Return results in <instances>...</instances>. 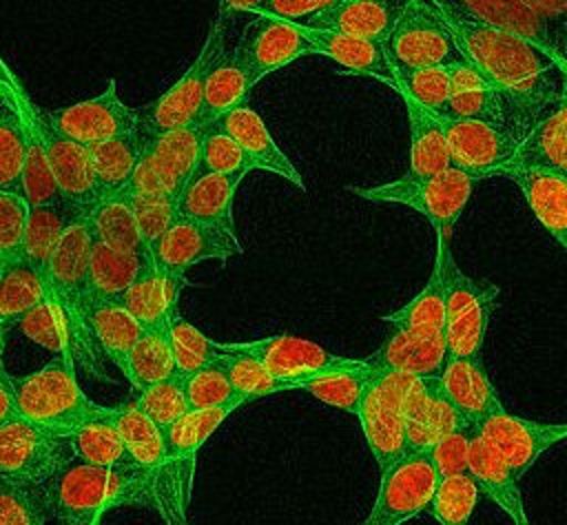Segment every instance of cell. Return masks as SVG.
<instances>
[{
  "label": "cell",
  "mask_w": 567,
  "mask_h": 525,
  "mask_svg": "<svg viewBox=\"0 0 567 525\" xmlns=\"http://www.w3.org/2000/svg\"><path fill=\"white\" fill-rule=\"evenodd\" d=\"M465 62H470L505 104L507 128L525 133L558 102L563 71L536 47L496 31L452 0H432Z\"/></svg>",
  "instance_id": "6da1fadb"
},
{
  "label": "cell",
  "mask_w": 567,
  "mask_h": 525,
  "mask_svg": "<svg viewBox=\"0 0 567 525\" xmlns=\"http://www.w3.org/2000/svg\"><path fill=\"white\" fill-rule=\"evenodd\" d=\"M91 250V230L89 222L80 219L73 224L60 244L55 246L47 272V303L60 326V332L66 341L69 357L73 363L82 366L89 377L100 381H113L100 363V352L89 330V281H86V261Z\"/></svg>",
  "instance_id": "7a4b0ae2"
},
{
  "label": "cell",
  "mask_w": 567,
  "mask_h": 525,
  "mask_svg": "<svg viewBox=\"0 0 567 525\" xmlns=\"http://www.w3.org/2000/svg\"><path fill=\"white\" fill-rule=\"evenodd\" d=\"M44 490L47 512L60 525H89L120 505H155L151 474L102 470L78 459L47 483Z\"/></svg>",
  "instance_id": "3957f363"
},
{
  "label": "cell",
  "mask_w": 567,
  "mask_h": 525,
  "mask_svg": "<svg viewBox=\"0 0 567 525\" xmlns=\"http://www.w3.org/2000/svg\"><path fill=\"white\" fill-rule=\"evenodd\" d=\"M16 414L69 436L80 425L111 419L115 408L91 401L75 379V366L53 357L40 370L16 379Z\"/></svg>",
  "instance_id": "277c9868"
},
{
  "label": "cell",
  "mask_w": 567,
  "mask_h": 525,
  "mask_svg": "<svg viewBox=\"0 0 567 525\" xmlns=\"http://www.w3.org/2000/svg\"><path fill=\"white\" fill-rule=\"evenodd\" d=\"M445 281V321L443 339L447 357H481L492 310L498 299V286L487 279L465 275L447 246V239L436 237V257Z\"/></svg>",
  "instance_id": "5b68a950"
},
{
  "label": "cell",
  "mask_w": 567,
  "mask_h": 525,
  "mask_svg": "<svg viewBox=\"0 0 567 525\" xmlns=\"http://www.w3.org/2000/svg\"><path fill=\"white\" fill-rule=\"evenodd\" d=\"M478 179L461 168H445L436 175L416 177V175H401L399 179L377 184V186H348L354 195L370 199V202H390L408 206L427 217L436 237L447 239L472 197L474 184Z\"/></svg>",
  "instance_id": "8992f818"
},
{
  "label": "cell",
  "mask_w": 567,
  "mask_h": 525,
  "mask_svg": "<svg viewBox=\"0 0 567 525\" xmlns=\"http://www.w3.org/2000/svg\"><path fill=\"white\" fill-rule=\"evenodd\" d=\"M75 461L62 432L13 416L0 425V481L18 487H44Z\"/></svg>",
  "instance_id": "52a82bcc"
},
{
  "label": "cell",
  "mask_w": 567,
  "mask_h": 525,
  "mask_svg": "<svg viewBox=\"0 0 567 525\" xmlns=\"http://www.w3.org/2000/svg\"><path fill=\"white\" fill-rule=\"evenodd\" d=\"M224 55H226V11L219 9L208 27L206 40L197 58L193 60V64L182 73V78L168 91H164L151 104L137 109L140 128L144 131V135L155 137L168 131L193 126L202 109L206 80Z\"/></svg>",
  "instance_id": "ba28073f"
},
{
  "label": "cell",
  "mask_w": 567,
  "mask_h": 525,
  "mask_svg": "<svg viewBox=\"0 0 567 525\" xmlns=\"http://www.w3.org/2000/svg\"><path fill=\"white\" fill-rule=\"evenodd\" d=\"M390 64L396 69L450 66L463 55L452 31L432 0H405L403 9L383 42Z\"/></svg>",
  "instance_id": "9c48e42d"
},
{
  "label": "cell",
  "mask_w": 567,
  "mask_h": 525,
  "mask_svg": "<svg viewBox=\"0 0 567 525\" xmlns=\"http://www.w3.org/2000/svg\"><path fill=\"white\" fill-rule=\"evenodd\" d=\"M414 377L370 372L359 401L357 419L368 450L379 470H388L405 454V416L403 403Z\"/></svg>",
  "instance_id": "30bf717a"
},
{
  "label": "cell",
  "mask_w": 567,
  "mask_h": 525,
  "mask_svg": "<svg viewBox=\"0 0 567 525\" xmlns=\"http://www.w3.org/2000/svg\"><path fill=\"white\" fill-rule=\"evenodd\" d=\"M219 350L226 352H241L252 357L261 363L275 379L284 381L286 390H297L301 381L343 372L363 366V359H350L328 352L323 346L292 337V334H272L255 341H239V343H217Z\"/></svg>",
  "instance_id": "8fae6325"
},
{
  "label": "cell",
  "mask_w": 567,
  "mask_h": 525,
  "mask_svg": "<svg viewBox=\"0 0 567 525\" xmlns=\"http://www.w3.org/2000/svg\"><path fill=\"white\" fill-rule=\"evenodd\" d=\"M439 472L427 452L403 454L381 472L374 503L361 525H403L423 514L439 487Z\"/></svg>",
  "instance_id": "7c38bea8"
},
{
  "label": "cell",
  "mask_w": 567,
  "mask_h": 525,
  "mask_svg": "<svg viewBox=\"0 0 567 525\" xmlns=\"http://www.w3.org/2000/svg\"><path fill=\"white\" fill-rule=\"evenodd\" d=\"M434 117L443 131L450 164L454 168H461L476 179H485L496 177L498 171L514 159L520 140L507 126L436 113Z\"/></svg>",
  "instance_id": "4fadbf2b"
},
{
  "label": "cell",
  "mask_w": 567,
  "mask_h": 525,
  "mask_svg": "<svg viewBox=\"0 0 567 525\" xmlns=\"http://www.w3.org/2000/svg\"><path fill=\"white\" fill-rule=\"evenodd\" d=\"M481 439L496 450L509 465L514 476H523L554 443L567 439V423H545L512 414L503 408L494 410L476 425Z\"/></svg>",
  "instance_id": "5bb4252c"
},
{
  "label": "cell",
  "mask_w": 567,
  "mask_h": 525,
  "mask_svg": "<svg viewBox=\"0 0 567 525\" xmlns=\"http://www.w3.org/2000/svg\"><path fill=\"white\" fill-rule=\"evenodd\" d=\"M47 111L64 137L86 148L140 128V113L120 100L115 80H109L106 89L95 97Z\"/></svg>",
  "instance_id": "9a60e30c"
},
{
  "label": "cell",
  "mask_w": 567,
  "mask_h": 525,
  "mask_svg": "<svg viewBox=\"0 0 567 525\" xmlns=\"http://www.w3.org/2000/svg\"><path fill=\"white\" fill-rule=\"evenodd\" d=\"M148 255L164 272L186 279V270L199 261H226L228 257L241 255V244L215 226L177 215Z\"/></svg>",
  "instance_id": "2e32d148"
},
{
  "label": "cell",
  "mask_w": 567,
  "mask_h": 525,
  "mask_svg": "<svg viewBox=\"0 0 567 525\" xmlns=\"http://www.w3.org/2000/svg\"><path fill=\"white\" fill-rule=\"evenodd\" d=\"M403 416H405V454L430 452L439 439L456 430H474L461 419V414L445 399L436 377L412 379L410 390L405 394V403H403Z\"/></svg>",
  "instance_id": "e0dca14e"
},
{
  "label": "cell",
  "mask_w": 567,
  "mask_h": 525,
  "mask_svg": "<svg viewBox=\"0 0 567 525\" xmlns=\"http://www.w3.org/2000/svg\"><path fill=\"white\" fill-rule=\"evenodd\" d=\"M235 49L239 51L252 84L297 58L312 53L310 44L292 22L268 16H257V20L246 24Z\"/></svg>",
  "instance_id": "ac0fdd59"
},
{
  "label": "cell",
  "mask_w": 567,
  "mask_h": 525,
  "mask_svg": "<svg viewBox=\"0 0 567 525\" xmlns=\"http://www.w3.org/2000/svg\"><path fill=\"white\" fill-rule=\"evenodd\" d=\"M447 361L443 332L394 330L372 354L363 359L370 372L408 374L414 379L439 377Z\"/></svg>",
  "instance_id": "d6986e66"
},
{
  "label": "cell",
  "mask_w": 567,
  "mask_h": 525,
  "mask_svg": "<svg viewBox=\"0 0 567 525\" xmlns=\"http://www.w3.org/2000/svg\"><path fill=\"white\" fill-rule=\"evenodd\" d=\"M237 408L241 405L230 403V405L210 408V410H190L182 419H177L173 425L162 430L164 443H166L168 472L186 507L190 501V487H193L195 461H197L199 447Z\"/></svg>",
  "instance_id": "ffe728a7"
},
{
  "label": "cell",
  "mask_w": 567,
  "mask_h": 525,
  "mask_svg": "<svg viewBox=\"0 0 567 525\" xmlns=\"http://www.w3.org/2000/svg\"><path fill=\"white\" fill-rule=\"evenodd\" d=\"M405 0H332L301 24L383 44Z\"/></svg>",
  "instance_id": "44dd1931"
},
{
  "label": "cell",
  "mask_w": 567,
  "mask_h": 525,
  "mask_svg": "<svg viewBox=\"0 0 567 525\" xmlns=\"http://www.w3.org/2000/svg\"><path fill=\"white\" fill-rule=\"evenodd\" d=\"M505 168H532L567 179V73L558 102L525 133Z\"/></svg>",
  "instance_id": "7402d4cb"
},
{
  "label": "cell",
  "mask_w": 567,
  "mask_h": 525,
  "mask_svg": "<svg viewBox=\"0 0 567 525\" xmlns=\"http://www.w3.org/2000/svg\"><path fill=\"white\" fill-rule=\"evenodd\" d=\"M441 392L461 414V419L476 430L494 410L503 408L498 390L494 388L481 357H447L441 374L436 377Z\"/></svg>",
  "instance_id": "603a6c76"
},
{
  "label": "cell",
  "mask_w": 567,
  "mask_h": 525,
  "mask_svg": "<svg viewBox=\"0 0 567 525\" xmlns=\"http://www.w3.org/2000/svg\"><path fill=\"white\" fill-rule=\"evenodd\" d=\"M206 126H186L177 131H168L155 137L146 135V146L142 157L164 186V191L179 202L184 188L193 179L197 171L199 148L204 140Z\"/></svg>",
  "instance_id": "cb8c5ba5"
},
{
  "label": "cell",
  "mask_w": 567,
  "mask_h": 525,
  "mask_svg": "<svg viewBox=\"0 0 567 525\" xmlns=\"http://www.w3.org/2000/svg\"><path fill=\"white\" fill-rule=\"evenodd\" d=\"M215 126L233 137L239 148L246 153L252 171H268L288 182H292L299 191H303V179L295 164L286 157L279 144L272 140L270 131L266 128L261 115L248 106H239L226 115H221Z\"/></svg>",
  "instance_id": "d4e9b609"
},
{
  "label": "cell",
  "mask_w": 567,
  "mask_h": 525,
  "mask_svg": "<svg viewBox=\"0 0 567 525\" xmlns=\"http://www.w3.org/2000/svg\"><path fill=\"white\" fill-rule=\"evenodd\" d=\"M184 286L186 279L164 272L146 253L135 281L120 301L135 317L142 330L166 328L173 315H177V301Z\"/></svg>",
  "instance_id": "484cf974"
},
{
  "label": "cell",
  "mask_w": 567,
  "mask_h": 525,
  "mask_svg": "<svg viewBox=\"0 0 567 525\" xmlns=\"http://www.w3.org/2000/svg\"><path fill=\"white\" fill-rule=\"evenodd\" d=\"M292 24L306 38L312 53H321L352 73L370 75L399 93V78L383 51V44L332 33V31L308 29L301 22H292Z\"/></svg>",
  "instance_id": "4316f807"
},
{
  "label": "cell",
  "mask_w": 567,
  "mask_h": 525,
  "mask_svg": "<svg viewBox=\"0 0 567 525\" xmlns=\"http://www.w3.org/2000/svg\"><path fill=\"white\" fill-rule=\"evenodd\" d=\"M467 474L478 487V494L498 505L514 525H529V516L523 503V492L516 483L509 465L489 447L481 434L474 430L470 439Z\"/></svg>",
  "instance_id": "83f0119b"
},
{
  "label": "cell",
  "mask_w": 567,
  "mask_h": 525,
  "mask_svg": "<svg viewBox=\"0 0 567 525\" xmlns=\"http://www.w3.org/2000/svg\"><path fill=\"white\" fill-rule=\"evenodd\" d=\"M246 175L248 173L239 171L228 175L193 177L177 202V215L215 226L237 237L235 219H233V199H235L237 186Z\"/></svg>",
  "instance_id": "f1b7e54d"
},
{
  "label": "cell",
  "mask_w": 567,
  "mask_h": 525,
  "mask_svg": "<svg viewBox=\"0 0 567 525\" xmlns=\"http://www.w3.org/2000/svg\"><path fill=\"white\" fill-rule=\"evenodd\" d=\"M498 175L520 188L534 217L567 253V179L532 168H503Z\"/></svg>",
  "instance_id": "f546056e"
},
{
  "label": "cell",
  "mask_w": 567,
  "mask_h": 525,
  "mask_svg": "<svg viewBox=\"0 0 567 525\" xmlns=\"http://www.w3.org/2000/svg\"><path fill=\"white\" fill-rule=\"evenodd\" d=\"M465 11L476 16L478 20L487 22L501 33H507L512 38H518L538 51H543L547 58H551L558 69L563 71V64L554 51L551 42V29L547 18L538 16L527 7V2H494V0H463L458 2Z\"/></svg>",
  "instance_id": "4dcf8cb0"
},
{
  "label": "cell",
  "mask_w": 567,
  "mask_h": 525,
  "mask_svg": "<svg viewBox=\"0 0 567 525\" xmlns=\"http://www.w3.org/2000/svg\"><path fill=\"white\" fill-rule=\"evenodd\" d=\"M450 73V102L445 113L458 120H476L489 122L498 126H507L505 104L501 95L485 82V78L465 60L447 66Z\"/></svg>",
  "instance_id": "1f68e13d"
},
{
  "label": "cell",
  "mask_w": 567,
  "mask_h": 525,
  "mask_svg": "<svg viewBox=\"0 0 567 525\" xmlns=\"http://www.w3.org/2000/svg\"><path fill=\"white\" fill-rule=\"evenodd\" d=\"M124 193L131 202L144 248L148 253L166 233V228L175 222L177 202L164 191V186L159 184V179L155 177L144 157L140 159Z\"/></svg>",
  "instance_id": "d6a6232c"
},
{
  "label": "cell",
  "mask_w": 567,
  "mask_h": 525,
  "mask_svg": "<svg viewBox=\"0 0 567 525\" xmlns=\"http://www.w3.org/2000/svg\"><path fill=\"white\" fill-rule=\"evenodd\" d=\"M146 146V135L142 128L100 142L89 148L93 182L97 191V199L120 195L126 191Z\"/></svg>",
  "instance_id": "836d02e7"
},
{
  "label": "cell",
  "mask_w": 567,
  "mask_h": 525,
  "mask_svg": "<svg viewBox=\"0 0 567 525\" xmlns=\"http://www.w3.org/2000/svg\"><path fill=\"white\" fill-rule=\"evenodd\" d=\"M89 330L97 352H102L128 379V354L142 334V326L122 301H91Z\"/></svg>",
  "instance_id": "e575fe53"
},
{
  "label": "cell",
  "mask_w": 567,
  "mask_h": 525,
  "mask_svg": "<svg viewBox=\"0 0 567 525\" xmlns=\"http://www.w3.org/2000/svg\"><path fill=\"white\" fill-rule=\"evenodd\" d=\"M86 217L89 215L82 208L64 199L29 208V219L24 230V259L35 268L38 275H42V279H44L49 259L55 246L60 244V239L64 237V233L73 224Z\"/></svg>",
  "instance_id": "d590c367"
},
{
  "label": "cell",
  "mask_w": 567,
  "mask_h": 525,
  "mask_svg": "<svg viewBox=\"0 0 567 525\" xmlns=\"http://www.w3.org/2000/svg\"><path fill=\"white\" fill-rule=\"evenodd\" d=\"M252 80L248 75V69L239 55L237 49L217 62V66L210 71L204 89V100L202 109L197 115V126H210L215 124L221 115L246 106L248 93L252 89Z\"/></svg>",
  "instance_id": "8d00e7d4"
},
{
  "label": "cell",
  "mask_w": 567,
  "mask_h": 525,
  "mask_svg": "<svg viewBox=\"0 0 567 525\" xmlns=\"http://www.w3.org/2000/svg\"><path fill=\"white\" fill-rule=\"evenodd\" d=\"M144 255L117 253L91 237V250L86 261V281L91 301H120L128 286L135 281Z\"/></svg>",
  "instance_id": "74e56055"
},
{
  "label": "cell",
  "mask_w": 567,
  "mask_h": 525,
  "mask_svg": "<svg viewBox=\"0 0 567 525\" xmlns=\"http://www.w3.org/2000/svg\"><path fill=\"white\" fill-rule=\"evenodd\" d=\"M113 416L91 421L69 434L75 459L86 465L102 467V470H113V472H124V474L142 472L137 467V463L133 461L124 439L120 436V432L113 423Z\"/></svg>",
  "instance_id": "f35d334b"
},
{
  "label": "cell",
  "mask_w": 567,
  "mask_h": 525,
  "mask_svg": "<svg viewBox=\"0 0 567 525\" xmlns=\"http://www.w3.org/2000/svg\"><path fill=\"white\" fill-rule=\"evenodd\" d=\"M91 237L117 253L144 255V241L126 193L100 199L86 217Z\"/></svg>",
  "instance_id": "ab89813d"
},
{
  "label": "cell",
  "mask_w": 567,
  "mask_h": 525,
  "mask_svg": "<svg viewBox=\"0 0 567 525\" xmlns=\"http://www.w3.org/2000/svg\"><path fill=\"white\" fill-rule=\"evenodd\" d=\"M410 120V175L427 177L450 168V153L443 131L434 113L419 106L414 100L403 97Z\"/></svg>",
  "instance_id": "60d3db41"
},
{
  "label": "cell",
  "mask_w": 567,
  "mask_h": 525,
  "mask_svg": "<svg viewBox=\"0 0 567 525\" xmlns=\"http://www.w3.org/2000/svg\"><path fill=\"white\" fill-rule=\"evenodd\" d=\"M47 301L42 275L27 259L0 266V326H16L20 317Z\"/></svg>",
  "instance_id": "b9f144b4"
},
{
  "label": "cell",
  "mask_w": 567,
  "mask_h": 525,
  "mask_svg": "<svg viewBox=\"0 0 567 525\" xmlns=\"http://www.w3.org/2000/svg\"><path fill=\"white\" fill-rule=\"evenodd\" d=\"M396 330L414 332H443L445 321V281L439 259H434V270L427 284L399 310H392L383 317Z\"/></svg>",
  "instance_id": "7bdbcfd3"
},
{
  "label": "cell",
  "mask_w": 567,
  "mask_h": 525,
  "mask_svg": "<svg viewBox=\"0 0 567 525\" xmlns=\"http://www.w3.org/2000/svg\"><path fill=\"white\" fill-rule=\"evenodd\" d=\"M171 374H175V366H173L168 326L142 330L140 339L135 341V346L128 354V379L126 381L131 383L133 392L144 385L164 381Z\"/></svg>",
  "instance_id": "ee69618b"
},
{
  "label": "cell",
  "mask_w": 567,
  "mask_h": 525,
  "mask_svg": "<svg viewBox=\"0 0 567 525\" xmlns=\"http://www.w3.org/2000/svg\"><path fill=\"white\" fill-rule=\"evenodd\" d=\"M173 366L179 377H188L217 361L219 348L217 341L208 339L199 328L186 321L179 312L173 315L168 323Z\"/></svg>",
  "instance_id": "f6af8a7d"
},
{
  "label": "cell",
  "mask_w": 567,
  "mask_h": 525,
  "mask_svg": "<svg viewBox=\"0 0 567 525\" xmlns=\"http://www.w3.org/2000/svg\"><path fill=\"white\" fill-rule=\"evenodd\" d=\"M131 401L159 430H166L186 412H190L184 397V377H179L177 372L164 381L135 390Z\"/></svg>",
  "instance_id": "bcb514c9"
},
{
  "label": "cell",
  "mask_w": 567,
  "mask_h": 525,
  "mask_svg": "<svg viewBox=\"0 0 567 525\" xmlns=\"http://www.w3.org/2000/svg\"><path fill=\"white\" fill-rule=\"evenodd\" d=\"M368 379H370V370L365 366H359L352 370L330 372V374H321V377L301 381L297 385V390L310 392L315 399H319L326 405L357 414Z\"/></svg>",
  "instance_id": "7dc6e473"
},
{
  "label": "cell",
  "mask_w": 567,
  "mask_h": 525,
  "mask_svg": "<svg viewBox=\"0 0 567 525\" xmlns=\"http://www.w3.org/2000/svg\"><path fill=\"white\" fill-rule=\"evenodd\" d=\"M217 363L226 372L235 394L246 399L248 403L255 401V399H264V397H270V394L286 392L284 381L275 379L261 363H257L248 354L219 350Z\"/></svg>",
  "instance_id": "c3c4849f"
},
{
  "label": "cell",
  "mask_w": 567,
  "mask_h": 525,
  "mask_svg": "<svg viewBox=\"0 0 567 525\" xmlns=\"http://www.w3.org/2000/svg\"><path fill=\"white\" fill-rule=\"evenodd\" d=\"M478 501V487L470 474L447 476L439 481V487L427 505V514L439 525H467Z\"/></svg>",
  "instance_id": "681fc988"
},
{
  "label": "cell",
  "mask_w": 567,
  "mask_h": 525,
  "mask_svg": "<svg viewBox=\"0 0 567 525\" xmlns=\"http://www.w3.org/2000/svg\"><path fill=\"white\" fill-rule=\"evenodd\" d=\"M399 95L414 100L430 113H445L450 102L447 66L427 69H396Z\"/></svg>",
  "instance_id": "f907efd6"
},
{
  "label": "cell",
  "mask_w": 567,
  "mask_h": 525,
  "mask_svg": "<svg viewBox=\"0 0 567 525\" xmlns=\"http://www.w3.org/2000/svg\"><path fill=\"white\" fill-rule=\"evenodd\" d=\"M184 397L188 403V410H210L221 408L230 403L246 405L248 401L237 397L226 372L215 361L188 377H184Z\"/></svg>",
  "instance_id": "816d5d0a"
},
{
  "label": "cell",
  "mask_w": 567,
  "mask_h": 525,
  "mask_svg": "<svg viewBox=\"0 0 567 525\" xmlns=\"http://www.w3.org/2000/svg\"><path fill=\"white\" fill-rule=\"evenodd\" d=\"M250 173L252 166L246 157V153L239 148V144L221 133L215 124L206 126L202 148H199V159H197V171L193 177L202 175H228V173Z\"/></svg>",
  "instance_id": "f5cc1de1"
},
{
  "label": "cell",
  "mask_w": 567,
  "mask_h": 525,
  "mask_svg": "<svg viewBox=\"0 0 567 525\" xmlns=\"http://www.w3.org/2000/svg\"><path fill=\"white\" fill-rule=\"evenodd\" d=\"M24 140L18 117L0 104V191L22 193Z\"/></svg>",
  "instance_id": "db71d44e"
},
{
  "label": "cell",
  "mask_w": 567,
  "mask_h": 525,
  "mask_svg": "<svg viewBox=\"0 0 567 525\" xmlns=\"http://www.w3.org/2000/svg\"><path fill=\"white\" fill-rule=\"evenodd\" d=\"M47 490L18 487L0 481V525H44Z\"/></svg>",
  "instance_id": "11a10c76"
},
{
  "label": "cell",
  "mask_w": 567,
  "mask_h": 525,
  "mask_svg": "<svg viewBox=\"0 0 567 525\" xmlns=\"http://www.w3.org/2000/svg\"><path fill=\"white\" fill-rule=\"evenodd\" d=\"M29 204L22 193L0 191V266L24 259Z\"/></svg>",
  "instance_id": "9f6ffc18"
},
{
  "label": "cell",
  "mask_w": 567,
  "mask_h": 525,
  "mask_svg": "<svg viewBox=\"0 0 567 525\" xmlns=\"http://www.w3.org/2000/svg\"><path fill=\"white\" fill-rule=\"evenodd\" d=\"M16 326L33 343L51 350L53 357H64L66 361L73 363V359L69 357V350H66V341H64V337L60 332V326H58V321H55L47 301L38 303L33 310H29L24 317H20Z\"/></svg>",
  "instance_id": "6f0895ef"
},
{
  "label": "cell",
  "mask_w": 567,
  "mask_h": 525,
  "mask_svg": "<svg viewBox=\"0 0 567 525\" xmlns=\"http://www.w3.org/2000/svg\"><path fill=\"white\" fill-rule=\"evenodd\" d=\"M474 430H456L443 439H439L427 452L439 476H458L467 474V456H470V439Z\"/></svg>",
  "instance_id": "680465c9"
},
{
  "label": "cell",
  "mask_w": 567,
  "mask_h": 525,
  "mask_svg": "<svg viewBox=\"0 0 567 525\" xmlns=\"http://www.w3.org/2000/svg\"><path fill=\"white\" fill-rule=\"evenodd\" d=\"M16 416V379L4 370L0 372V425Z\"/></svg>",
  "instance_id": "91938a15"
},
{
  "label": "cell",
  "mask_w": 567,
  "mask_h": 525,
  "mask_svg": "<svg viewBox=\"0 0 567 525\" xmlns=\"http://www.w3.org/2000/svg\"><path fill=\"white\" fill-rule=\"evenodd\" d=\"M551 42H554V51L563 64V73H567V20H563L551 31Z\"/></svg>",
  "instance_id": "94428289"
},
{
  "label": "cell",
  "mask_w": 567,
  "mask_h": 525,
  "mask_svg": "<svg viewBox=\"0 0 567 525\" xmlns=\"http://www.w3.org/2000/svg\"><path fill=\"white\" fill-rule=\"evenodd\" d=\"M527 7L532 11H536L538 16H563L567 13V2H527Z\"/></svg>",
  "instance_id": "6125c7cd"
},
{
  "label": "cell",
  "mask_w": 567,
  "mask_h": 525,
  "mask_svg": "<svg viewBox=\"0 0 567 525\" xmlns=\"http://www.w3.org/2000/svg\"><path fill=\"white\" fill-rule=\"evenodd\" d=\"M4 334H7V328L0 326V372H4Z\"/></svg>",
  "instance_id": "be15d7a7"
},
{
  "label": "cell",
  "mask_w": 567,
  "mask_h": 525,
  "mask_svg": "<svg viewBox=\"0 0 567 525\" xmlns=\"http://www.w3.org/2000/svg\"><path fill=\"white\" fill-rule=\"evenodd\" d=\"M164 521H166V525H188L186 518H182V516H166Z\"/></svg>",
  "instance_id": "e7e4bbea"
},
{
  "label": "cell",
  "mask_w": 567,
  "mask_h": 525,
  "mask_svg": "<svg viewBox=\"0 0 567 525\" xmlns=\"http://www.w3.org/2000/svg\"><path fill=\"white\" fill-rule=\"evenodd\" d=\"M102 518H104V516H97V518H93L89 525H102Z\"/></svg>",
  "instance_id": "03108f58"
}]
</instances>
